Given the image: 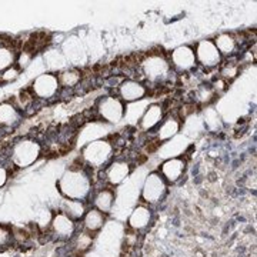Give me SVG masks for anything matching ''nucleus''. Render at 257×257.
<instances>
[{
  "label": "nucleus",
  "instance_id": "obj_1",
  "mask_svg": "<svg viewBox=\"0 0 257 257\" xmlns=\"http://www.w3.org/2000/svg\"><path fill=\"white\" fill-rule=\"evenodd\" d=\"M59 192L66 199L84 202L93 193V182L90 169L80 162V165L70 166L57 182Z\"/></svg>",
  "mask_w": 257,
  "mask_h": 257
},
{
  "label": "nucleus",
  "instance_id": "obj_2",
  "mask_svg": "<svg viewBox=\"0 0 257 257\" xmlns=\"http://www.w3.org/2000/svg\"><path fill=\"white\" fill-rule=\"evenodd\" d=\"M138 72L140 74L138 80L150 86H165L172 82L175 72L169 63L167 55L160 52H149L138 63Z\"/></svg>",
  "mask_w": 257,
  "mask_h": 257
},
{
  "label": "nucleus",
  "instance_id": "obj_3",
  "mask_svg": "<svg viewBox=\"0 0 257 257\" xmlns=\"http://www.w3.org/2000/svg\"><path fill=\"white\" fill-rule=\"evenodd\" d=\"M114 159V145L107 139H96L83 146L80 162L87 169L101 170Z\"/></svg>",
  "mask_w": 257,
  "mask_h": 257
},
{
  "label": "nucleus",
  "instance_id": "obj_4",
  "mask_svg": "<svg viewBox=\"0 0 257 257\" xmlns=\"http://www.w3.org/2000/svg\"><path fill=\"white\" fill-rule=\"evenodd\" d=\"M126 109L127 104H124L117 96L109 94V96H101L97 100L94 111L97 119L103 123L117 124L126 117Z\"/></svg>",
  "mask_w": 257,
  "mask_h": 257
},
{
  "label": "nucleus",
  "instance_id": "obj_5",
  "mask_svg": "<svg viewBox=\"0 0 257 257\" xmlns=\"http://www.w3.org/2000/svg\"><path fill=\"white\" fill-rule=\"evenodd\" d=\"M167 187L169 184L166 183L165 179L157 170H155L146 176L140 193V199L146 206L157 204L165 199V196L167 194Z\"/></svg>",
  "mask_w": 257,
  "mask_h": 257
},
{
  "label": "nucleus",
  "instance_id": "obj_6",
  "mask_svg": "<svg viewBox=\"0 0 257 257\" xmlns=\"http://www.w3.org/2000/svg\"><path fill=\"white\" fill-rule=\"evenodd\" d=\"M193 50H194V56H196L197 67L200 66L204 70H214V69H219L220 64L223 63V57L219 53L213 39L199 40L194 45Z\"/></svg>",
  "mask_w": 257,
  "mask_h": 257
},
{
  "label": "nucleus",
  "instance_id": "obj_7",
  "mask_svg": "<svg viewBox=\"0 0 257 257\" xmlns=\"http://www.w3.org/2000/svg\"><path fill=\"white\" fill-rule=\"evenodd\" d=\"M42 147L32 139H23L12 147V163L18 167H29L40 157Z\"/></svg>",
  "mask_w": 257,
  "mask_h": 257
},
{
  "label": "nucleus",
  "instance_id": "obj_8",
  "mask_svg": "<svg viewBox=\"0 0 257 257\" xmlns=\"http://www.w3.org/2000/svg\"><path fill=\"white\" fill-rule=\"evenodd\" d=\"M167 59L176 74H189L197 69L194 50H193V46H189V45H182L173 49L167 55Z\"/></svg>",
  "mask_w": 257,
  "mask_h": 257
},
{
  "label": "nucleus",
  "instance_id": "obj_9",
  "mask_svg": "<svg viewBox=\"0 0 257 257\" xmlns=\"http://www.w3.org/2000/svg\"><path fill=\"white\" fill-rule=\"evenodd\" d=\"M133 165L126 159H113L104 169H101V179L110 187L121 184L132 175Z\"/></svg>",
  "mask_w": 257,
  "mask_h": 257
},
{
  "label": "nucleus",
  "instance_id": "obj_10",
  "mask_svg": "<svg viewBox=\"0 0 257 257\" xmlns=\"http://www.w3.org/2000/svg\"><path fill=\"white\" fill-rule=\"evenodd\" d=\"M116 89H117L116 96L124 104H132V103L143 100L149 94V89L146 87V84L138 80V79H135V77L123 79Z\"/></svg>",
  "mask_w": 257,
  "mask_h": 257
},
{
  "label": "nucleus",
  "instance_id": "obj_11",
  "mask_svg": "<svg viewBox=\"0 0 257 257\" xmlns=\"http://www.w3.org/2000/svg\"><path fill=\"white\" fill-rule=\"evenodd\" d=\"M60 90V84L57 74L52 73H42L37 76L30 86V92L35 97L39 99H52Z\"/></svg>",
  "mask_w": 257,
  "mask_h": 257
},
{
  "label": "nucleus",
  "instance_id": "obj_12",
  "mask_svg": "<svg viewBox=\"0 0 257 257\" xmlns=\"http://www.w3.org/2000/svg\"><path fill=\"white\" fill-rule=\"evenodd\" d=\"M187 169V160L182 156H173L166 159L162 165L159 166L157 172L162 175L167 184H175L182 180Z\"/></svg>",
  "mask_w": 257,
  "mask_h": 257
},
{
  "label": "nucleus",
  "instance_id": "obj_13",
  "mask_svg": "<svg viewBox=\"0 0 257 257\" xmlns=\"http://www.w3.org/2000/svg\"><path fill=\"white\" fill-rule=\"evenodd\" d=\"M166 111L165 106L162 103H152L143 110L142 116L139 117V128L142 132H155L160 123L165 120Z\"/></svg>",
  "mask_w": 257,
  "mask_h": 257
},
{
  "label": "nucleus",
  "instance_id": "obj_14",
  "mask_svg": "<svg viewBox=\"0 0 257 257\" xmlns=\"http://www.w3.org/2000/svg\"><path fill=\"white\" fill-rule=\"evenodd\" d=\"M182 128V117L179 116H166L160 126L153 132L157 143H167L179 135Z\"/></svg>",
  "mask_w": 257,
  "mask_h": 257
},
{
  "label": "nucleus",
  "instance_id": "obj_15",
  "mask_svg": "<svg viewBox=\"0 0 257 257\" xmlns=\"http://www.w3.org/2000/svg\"><path fill=\"white\" fill-rule=\"evenodd\" d=\"M116 200V193L110 186H104L99 190L92 193V203L93 209L101 211L104 214L110 213Z\"/></svg>",
  "mask_w": 257,
  "mask_h": 257
},
{
  "label": "nucleus",
  "instance_id": "obj_16",
  "mask_svg": "<svg viewBox=\"0 0 257 257\" xmlns=\"http://www.w3.org/2000/svg\"><path fill=\"white\" fill-rule=\"evenodd\" d=\"M52 230L59 239H70L76 231V223L70 217H67L64 213L59 211L52 217L50 221Z\"/></svg>",
  "mask_w": 257,
  "mask_h": 257
},
{
  "label": "nucleus",
  "instance_id": "obj_17",
  "mask_svg": "<svg viewBox=\"0 0 257 257\" xmlns=\"http://www.w3.org/2000/svg\"><path fill=\"white\" fill-rule=\"evenodd\" d=\"M213 42H214L219 53L223 57V60L227 59V57L234 56L237 53V50H239V40L231 33H226V32L219 33L217 36L213 39Z\"/></svg>",
  "mask_w": 257,
  "mask_h": 257
},
{
  "label": "nucleus",
  "instance_id": "obj_18",
  "mask_svg": "<svg viewBox=\"0 0 257 257\" xmlns=\"http://www.w3.org/2000/svg\"><path fill=\"white\" fill-rule=\"evenodd\" d=\"M152 221V210L146 204H140L135 210L132 211L130 217H128V227L133 230H143Z\"/></svg>",
  "mask_w": 257,
  "mask_h": 257
},
{
  "label": "nucleus",
  "instance_id": "obj_19",
  "mask_svg": "<svg viewBox=\"0 0 257 257\" xmlns=\"http://www.w3.org/2000/svg\"><path fill=\"white\" fill-rule=\"evenodd\" d=\"M20 123V111L10 101L0 103V127H15Z\"/></svg>",
  "mask_w": 257,
  "mask_h": 257
},
{
  "label": "nucleus",
  "instance_id": "obj_20",
  "mask_svg": "<svg viewBox=\"0 0 257 257\" xmlns=\"http://www.w3.org/2000/svg\"><path fill=\"white\" fill-rule=\"evenodd\" d=\"M82 220L84 231H87L90 234H94V233H97L103 227V224L106 221V214L92 207V209H89V210L86 211V214H84V217H83Z\"/></svg>",
  "mask_w": 257,
  "mask_h": 257
},
{
  "label": "nucleus",
  "instance_id": "obj_21",
  "mask_svg": "<svg viewBox=\"0 0 257 257\" xmlns=\"http://www.w3.org/2000/svg\"><path fill=\"white\" fill-rule=\"evenodd\" d=\"M86 203L82 200H72V199H64L62 202V213H64L67 217L72 220H82L86 214Z\"/></svg>",
  "mask_w": 257,
  "mask_h": 257
},
{
  "label": "nucleus",
  "instance_id": "obj_22",
  "mask_svg": "<svg viewBox=\"0 0 257 257\" xmlns=\"http://www.w3.org/2000/svg\"><path fill=\"white\" fill-rule=\"evenodd\" d=\"M59 84L63 89H73L76 86H79V83L82 82V72L79 69H64L60 73L57 74Z\"/></svg>",
  "mask_w": 257,
  "mask_h": 257
},
{
  "label": "nucleus",
  "instance_id": "obj_23",
  "mask_svg": "<svg viewBox=\"0 0 257 257\" xmlns=\"http://www.w3.org/2000/svg\"><path fill=\"white\" fill-rule=\"evenodd\" d=\"M16 60H18V56L13 47L8 45H0V72L15 66Z\"/></svg>",
  "mask_w": 257,
  "mask_h": 257
},
{
  "label": "nucleus",
  "instance_id": "obj_24",
  "mask_svg": "<svg viewBox=\"0 0 257 257\" xmlns=\"http://www.w3.org/2000/svg\"><path fill=\"white\" fill-rule=\"evenodd\" d=\"M216 92L213 90L211 84H199L194 90V101L199 104H209L214 100Z\"/></svg>",
  "mask_w": 257,
  "mask_h": 257
},
{
  "label": "nucleus",
  "instance_id": "obj_25",
  "mask_svg": "<svg viewBox=\"0 0 257 257\" xmlns=\"http://www.w3.org/2000/svg\"><path fill=\"white\" fill-rule=\"evenodd\" d=\"M45 60H46V64L50 67V69H62L64 67V56L62 53H59V50H49L45 55Z\"/></svg>",
  "mask_w": 257,
  "mask_h": 257
},
{
  "label": "nucleus",
  "instance_id": "obj_26",
  "mask_svg": "<svg viewBox=\"0 0 257 257\" xmlns=\"http://www.w3.org/2000/svg\"><path fill=\"white\" fill-rule=\"evenodd\" d=\"M92 234L87 233V231H80V233H77V236H76L74 247H76V250H77L79 253H83V251H86V250H89V248L92 247Z\"/></svg>",
  "mask_w": 257,
  "mask_h": 257
},
{
  "label": "nucleus",
  "instance_id": "obj_27",
  "mask_svg": "<svg viewBox=\"0 0 257 257\" xmlns=\"http://www.w3.org/2000/svg\"><path fill=\"white\" fill-rule=\"evenodd\" d=\"M20 76V69L16 66H12L9 69L0 72V83L2 84H9V83L15 82Z\"/></svg>",
  "mask_w": 257,
  "mask_h": 257
},
{
  "label": "nucleus",
  "instance_id": "obj_28",
  "mask_svg": "<svg viewBox=\"0 0 257 257\" xmlns=\"http://www.w3.org/2000/svg\"><path fill=\"white\" fill-rule=\"evenodd\" d=\"M12 239H13V233L8 227L0 226V247L10 244Z\"/></svg>",
  "mask_w": 257,
  "mask_h": 257
},
{
  "label": "nucleus",
  "instance_id": "obj_29",
  "mask_svg": "<svg viewBox=\"0 0 257 257\" xmlns=\"http://www.w3.org/2000/svg\"><path fill=\"white\" fill-rule=\"evenodd\" d=\"M9 179V172L5 166H0V187H3Z\"/></svg>",
  "mask_w": 257,
  "mask_h": 257
}]
</instances>
